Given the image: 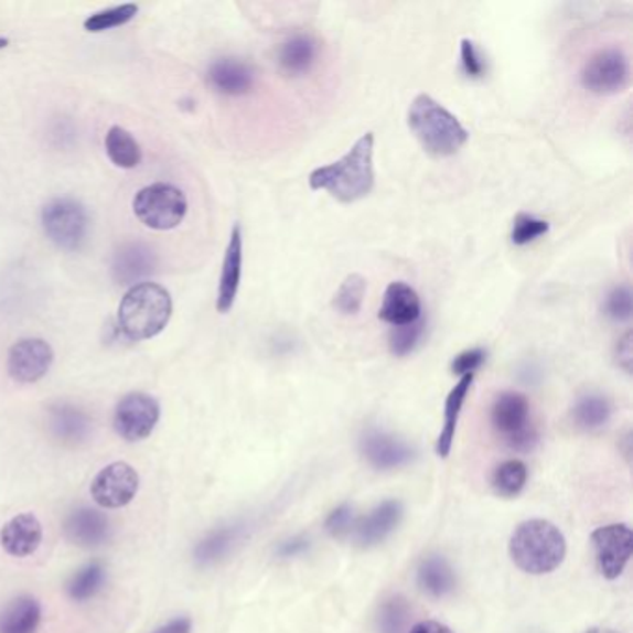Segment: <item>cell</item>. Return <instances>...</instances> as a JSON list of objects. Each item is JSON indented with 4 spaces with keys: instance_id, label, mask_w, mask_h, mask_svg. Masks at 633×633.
Here are the masks:
<instances>
[{
    "instance_id": "cell-39",
    "label": "cell",
    "mask_w": 633,
    "mask_h": 633,
    "mask_svg": "<svg viewBox=\"0 0 633 633\" xmlns=\"http://www.w3.org/2000/svg\"><path fill=\"white\" fill-rule=\"evenodd\" d=\"M353 526H355V521H353V509L352 505H341L328 516L325 521V529L333 537H342V535L350 534L353 532Z\"/></svg>"
},
{
    "instance_id": "cell-17",
    "label": "cell",
    "mask_w": 633,
    "mask_h": 633,
    "mask_svg": "<svg viewBox=\"0 0 633 633\" xmlns=\"http://www.w3.org/2000/svg\"><path fill=\"white\" fill-rule=\"evenodd\" d=\"M43 528L34 513H21L0 529V545L8 556L29 557L42 545Z\"/></svg>"
},
{
    "instance_id": "cell-35",
    "label": "cell",
    "mask_w": 633,
    "mask_h": 633,
    "mask_svg": "<svg viewBox=\"0 0 633 633\" xmlns=\"http://www.w3.org/2000/svg\"><path fill=\"white\" fill-rule=\"evenodd\" d=\"M411 616V610L404 599H390L382 605L379 611V630L382 633H404L407 622Z\"/></svg>"
},
{
    "instance_id": "cell-25",
    "label": "cell",
    "mask_w": 633,
    "mask_h": 633,
    "mask_svg": "<svg viewBox=\"0 0 633 633\" xmlns=\"http://www.w3.org/2000/svg\"><path fill=\"white\" fill-rule=\"evenodd\" d=\"M455 572L442 556H429L418 567V586L433 599H444L455 589Z\"/></svg>"
},
{
    "instance_id": "cell-5",
    "label": "cell",
    "mask_w": 633,
    "mask_h": 633,
    "mask_svg": "<svg viewBox=\"0 0 633 633\" xmlns=\"http://www.w3.org/2000/svg\"><path fill=\"white\" fill-rule=\"evenodd\" d=\"M132 208L136 217L149 229L171 230L184 222L189 212V201L184 192L173 184L157 182L136 194Z\"/></svg>"
},
{
    "instance_id": "cell-11",
    "label": "cell",
    "mask_w": 633,
    "mask_h": 633,
    "mask_svg": "<svg viewBox=\"0 0 633 633\" xmlns=\"http://www.w3.org/2000/svg\"><path fill=\"white\" fill-rule=\"evenodd\" d=\"M591 543L602 576L605 580H616L632 557V529L626 524H608L592 532Z\"/></svg>"
},
{
    "instance_id": "cell-30",
    "label": "cell",
    "mask_w": 633,
    "mask_h": 633,
    "mask_svg": "<svg viewBox=\"0 0 633 633\" xmlns=\"http://www.w3.org/2000/svg\"><path fill=\"white\" fill-rule=\"evenodd\" d=\"M238 535H240V529L236 528V526L216 529L205 540H201L197 548H195L197 561L208 565L222 559L223 556H227L233 545L238 540Z\"/></svg>"
},
{
    "instance_id": "cell-24",
    "label": "cell",
    "mask_w": 633,
    "mask_h": 633,
    "mask_svg": "<svg viewBox=\"0 0 633 633\" xmlns=\"http://www.w3.org/2000/svg\"><path fill=\"white\" fill-rule=\"evenodd\" d=\"M42 624V605L32 597H19L0 613V633H35Z\"/></svg>"
},
{
    "instance_id": "cell-31",
    "label": "cell",
    "mask_w": 633,
    "mask_h": 633,
    "mask_svg": "<svg viewBox=\"0 0 633 633\" xmlns=\"http://www.w3.org/2000/svg\"><path fill=\"white\" fill-rule=\"evenodd\" d=\"M138 12H140V8H138V4H132V2H127V4H121V7L106 8V10H100V12L89 15L84 21V29L92 32V34H100V32L119 29V26L130 23L138 15Z\"/></svg>"
},
{
    "instance_id": "cell-40",
    "label": "cell",
    "mask_w": 633,
    "mask_h": 633,
    "mask_svg": "<svg viewBox=\"0 0 633 633\" xmlns=\"http://www.w3.org/2000/svg\"><path fill=\"white\" fill-rule=\"evenodd\" d=\"M616 361H619V366H622L630 374V369H632V333L630 331L619 341Z\"/></svg>"
},
{
    "instance_id": "cell-20",
    "label": "cell",
    "mask_w": 633,
    "mask_h": 633,
    "mask_svg": "<svg viewBox=\"0 0 633 633\" xmlns=\"http://www.w3.org/2000/svg\"><path fill=\"white\" fill-rule=\"evenodd\" d=\"M64 532L73 545L92 548L103 545L108 539L110 523L99 511L81 507L65 518Z\"/></svg>"
},
{
    "instance_id": "cell-9",
    "label": "cell",
    "mask_w": 633,
    "mask_h": 633,
    "mask_svg": "<svg viewBox=\"0 0 633 633\" xmlns=\"http://www.w3.org/2000/svg\"><path fill=\"white\" fill-rule=\"evenodd\" d=\"M159 420V401L143 393L127 394L114 411V429L127 442H140L151 437Z\"/></svg>"
},
{
    "instance_id": "cell-3",
    "label": "cell",
    "mask_w": 633,
    "mask_h": 633,
    "mask_svg": "<svg viewBox=\"0 0 633 633\" xmlns=\"http://www.w3.org/2000/svg\"><path fill=\"white\" fill-rule=\"evenodd\" d=\"M173 312V301L164 287L157 282H140L130 287L119 303L118 325L130 341H149L164 331Z\"/></svg>"
},
{
    "instance_id": "cell-32",
    "label": "cell",
    "mask_w": 633,
    "mask_h": 633,
    "mask_svg": "<svg viewBox=\"0 0 633 633\" xmlns=\"http://www.w3.org/2000/svg\"><path fill=\"white\" fill-rule=\"evenodd\" d=\"M364 293H366V281L363 276L352 273L342 281L333 298V307L341 314L353 316L363 307Z\"/></svg>"
},
{
    "instance_id": "cell-6",
    "label": "cell",
    "mask_w": 633,
    "mask_h": 633,
    "mask_svg": "<svg viewBox=\"0 0 633 633\" xmlns=\"http://www.w3.org/2000/svg\"><path fill=\"white\" fill-rule=\"evenodd\" d=\"M42 225L49 240L64 251L83 249L89 235L86 206L71 197H58L43 206Z\"/></svg>"
},
{
    "instance_id": "cell-15",
    "label": "cell",
    "mask_w": 633,
    "mask_h": 633,
    "mask_svg": "<svg viewBox=\"0 0 633 633\" xmlns=\"http://www.w3.org/2000/svg\"><path fill=\"white\" fill-rule=\"evenodd\" d=\"M242 266H244V236L240 225H235L230 230L229 244L223 257L222 276L217 285L216 309L222 314L235 307L236 296L240 290Z\"/></svg>"
},
{
    "instance_id": "cell-10",
    "label": "cell",
    "mask_w": 633,
    "mask_h": 633,
    "mask_svg": "<svg viewBox=\"0 0 633 633\" xmlns=\"http://www.w3.org/2000/svg\"><path fill=\"white\" fill-rule=\"evenodd\" d=\"M138 491H140V475L132 464L125 461H116L105 466L95 475L89 487L95 504L105 509H119L129 505L136 498Z\"/></svg>"
},
{
    "instance_id": "cell-38",
    "label": "cell",
    "mask_w": 633,
    "mask_h": 633,
    "mask_svg": "<svg viewBox=\"0 0 633 633\" xmlns=\"http://www.w3.org/2000/svg\"><path fill=\"white\" fill-rule=\"evenodd\" d=\"M487 358V353L481 347H472V350H466V352H461L459 355L453 357L452 364H450V369L452 374H458V376H474L475 369L480 368L481 364L485 363Z\"/></svg>"
},
{
    "instance_id": "cell-18",
    "label": "cell",
    "mask_w": 633,
    "mask_h": 633,
    "mask_svg": "<svg viewBox=\"0 0 633 633\" xmlns=\"http://www.w3.org/2000/svg\"><path fill=\"white\" fill-rule=\"evenodd\" d=\"M379 318L393 328L418 322L422 318V301L417 290L404 281L390 282L385 290Z\"/></svg>"
},
{
    "instance_id": "cell-22",
    "label": "cell",
    "mask_w": 633,
    "mask_h": 633,
    "mask_svg": "<svg viewBox=\"0 0 633 633\" xmlns=\"http://www.w3.org/2000/svg\"><path fill=\"white\" fill-rule=\"evenodd\" d=\"M49 426L54 437L67 444H77L89 433L88 415L71 404L53 405L49 412Z\"/></svg>"
},
{
    "instance_id": "cell-16",
    "label": "cell",
    "mask_w": 633,
    "mask_h": 633,
    "mask_svg": "<svg viewBox=\"0 0 633 633\" xmlns=\"http://www.w3.org/2000/svg\"><path fill=\"white\" fill-rule=\"evenodd\" d=\"M404 518V505L398 500H387L369 511L353 526V537L357 545L369 548L379 545L398 528Z\"/></svg>"
},
{
    "instance_id": "cell-29",
    "label": "cell",
    "mask_w": 633,
    "mask_h": 633,
    "mask_svg": "<svg viewBox=\"0 0 633 633\" xmlns=\"http://www.w3.org/2000/svg\"><path fill=\"white\" fill-rule=\"evenodd\" d=\"M106 572L100 564H89L78 570L67 583V594L75 602H86L94 599L95 594L103 589Z\"/></svg>"
},
{
    "instance_id": "cell-7",
    "label": "cell",
    "mask_w": 633,
    "mask_h": 633,
    "mask_svg": "<svg viewBox=\"0 0 633 633\" xmlns=\"http://www.w3.org/2000/svg\"><path fill=\"white\" fill-rule=\"evenodd\" d=\"M491 422L496 433L502 437L505 444L518 450L529 452L537 444V429L532 423L529 401L521 393H502L494 399Z\"/></svg>"
},
{
    "instance_id": "cell-13",
    "label": "cell",
    "mask_w": 633,
    "mask_h": 633,
    "mask_svg": "<svg viewBox=\"0 0 633 633\" xmlns=\"http://www.w3.org/2000/svg\"><path fill=\"white\" fill-rule=\"evenodd\" d=\"M361 452L374 469H401L415 459V450L404 439L382 429H368L361 439Z\"/></svg>"
},
{
    "instance_id": "cell-45",
    "label": "cell",
    "mask_w": 633,
    "mask_h": 633,
    "mask_svg": "<svg viewBox=\"0 0 633 633\" xmlns=\"http://www.w3.org/2000/svg\"><path fill=\"white\" fill-rule=\"evenodd\" d=\"M8 40L7 37H0V51H2V49H7L8 47Z\"/></svg>"
},
{
    "instance_id": "cell-33",
    "label": "cell",
    "mask_w": 633,
    "mask_h": 633,
    "mask_svg": "<svg viewBox=\"0 0 633 633\" xmlns=\"http://www.w3.org/2000/svg\"><path fill=\"white\" fill-rule=\"evenodd\" d=\"M548 230H550V223L546 219L521 212V214H516L515 222H513L511 242L515 246H528L540 236L548 235Z\"/></svg>"
},
{
    "instance_id": "cell-1",
    "label": "cell",
    "mask_w": 633,
    "mask_h": 633,
    "mask_svg": "<svg viewBox=\"0 0 633 633\" xmlns=\"http://www.w3.org/2000/svg\"><path fill=\"white\" fill-rule=\"evenodd\" d=\"M374 132L361 136L341 160L316 168L309 175L312 190H325L341 203L363 200L374 190Z\"/></svg>"
},
{
    "instance_id": "cell-4",
    "label": "cell",
    "mask_w": 633,
    "mask_h": 633,
    "mask_svg": "<svg viewBox=\"0 0 633 633\" xmlns=\"http://www.w3.org/2000/svg\"><path fill=\"white\" fill-rule=\"evenodd\" d=\"M511 559L528 575L554 572L567 556V540L561 529L548 521H526L513 532L509 540Z\"/></svg>"
},
{
    "instance_id": "cell-26",
    "label": "cell",
    "mask_w": 633,
    "mask_h": 633,
    "mask_svg": "<svg viewBox=\"0 0 633 633\" xmlns=\"http://www.w3.org/2000/svg\"><path fill=\"white\" fill-rule=\"evenodd\" d=\"M106 154L121 170H135L141 162V147L124 127H111L105 138Z\"/></svg>"
},
{
    "instance_id": "cell-43",
    "label": "cell",
    "mask_w": 633,
    "mask_h": 633,
    "mask_svg": "<svg viewBox=\"0 0 633 633\" xmlns=\"http://www.w3.org/2000/svg\"><path fill=\"white\" fill-rule=\"evenodd\" d=\"M409 633H453L450 627L440 624L437 621H422L417 622L415 626L409 630Z\"/></svg>"
},
{
    "instance_id": "cell-37",
    "label": "cell",
    "mask_w": 633,
    "mask_h": 633,
    "mask_svg": "<svg viewBox=\"0 0 633 633\" xmlns=\"http://www.w3.org/2000/svg\"><path fill=\"white\" fill-rule=\"evenodd\" d=\"M461 65H463L464 75L469 78H481L487 73V62L483 58L474 40L470 37H464L461 42Z\"/></svg>"
},
{
    "instance_id": "cell-19",
    "label": "cell",
    "mask_w": 633,
    "mask_h": 633,
    "mask_svg": "<svg viewBox=\"0 0 633 633\" xmlns=\"http://www.w3.org/2000/svg\"><path fill=\"white\" fill-rule=\"evenodd\" d=\"M208 84L217 94L227 97H242L255 86V73L251 67L238 58H219L208 67Z\"/></svg>"
},
{
    "instance_id": "cell-14",
    "label": "cell",
    "mask_w": 633,
    "mask_h": 633,
    "mask_svg": "<svg viewBox=\"0 0 633 633\" xmlns=\"http://www.w3.org/2000/svg\"><path fill=\"white\" fill-rule=\"evenodd\" d=\"M157 270V255L141 242H127L119 247L111 262V276L121 287H136L146 282Z\"/></svg>"
},
{
    "instance_id": "cell-34",
    "label": "cell",
    "mask_w": 633,
    "mask_h": 633,
    "mask_svg": "<svg viewBox=\"0 0 633 633\" xmlns=\"http://www.w3.org/2000/svg\"><path fill=\"white\" fill-rule=\"evenodd\" d=\"M423 325L426 323L420 318L418 322L393 328V331L388 334V347H390V353H393L394 357H407L409 353L415 352V347L418 346V342L422 339Z\"/></svg>"
},
{
    "instance_id": "cell-44",
    "label": "cell",
    "mask_w": 633,
    "mask_h": 633,
    "mask_svg": "<svg viewBox=\"0 0 633 633\" xmlns=\"http://www.w3.org/2000/svg\"><path fill=\"white\" fill-rule=\"evenodd\" d=\"M587 633H619V632H613V630H600V627H597V630H591V632Z\"/></svg>"
},
{
    "instance_id": "cell-36",
    "label": "cell",
    "mask_w": 633,
    "mask_h": 633,
    "mask_svg": "<svg viewBox=\"0 0 633 633\" xmlns=\"http://www.w3.org/2000/svg\"><path fill=\"white\" fill-rule=\"evenodd\" d=\"M604 314L611 322H627L632 318V290L627 285L613 288L604 301Z\"/></svg>"
},
{
    "instance_id": "cell-21",
    "label": "cell",
    "mask_w": 633,
    "mask_h": 633,
    "mask_svg": "<svg viewBox=\"0 0 633 633\" xmlns=\"http://www.w3.org/2000/svg\"><path fill=\"white\" fill-rule=\"evenodd\" d=\"M474 383V376H463L459 379L458 385L450 390L444 404V426L440 431L439 439H437V455L446 459L452 452L453 439H455V431H458L459 417L463 411L464 399L469 396L470 388Z\"/></svg>"
},
{
    "instance_id": "cell-8",
    "label": "cell",
    "mask_w": 633,
    "mask_h": 633,
    "mask_svg": "<svg viewBox=\"0 0 633 633\" xmlns=\"http://www.w3.org/2000/svg\"><path fill=\"white\" fill-rule=\"evenodd\" d=\"M581 86L597 95L619 94L630 84V62L621 49H602L587 60L580 75Z\"/></svg>"
},
{
    "instance_id": "cell-23",
    "label": "cell",
    "mask_w": 633,
    "mask_h": 633,
    "mask_svg": "<svg viewBox=\"0 0 633 633\" xmlns=\"http://www.w3.org/2000/svg\"><path fill=\"white\" fill-rule=\"evenodd\" d=\"M318 43L311 35L298 34L288 37L279 49V65L290 77H301L316 64Z\"/></svg>"
},
{
    "instance_id": "cell-12",
    "label": "cell",
    "mask_w": 633,
    "mask_h": 633,
    "mask_svg": "<svg viewBox=\"0 0 633 633\" xmlns=\"http://www.w3.org/2000/svg\"><path fill=\"white\" fill-rule=\"evenodd\" d=\"M54 363L53 347L42 339H23L8 352V374L13 382L32 385L47 376Z\"/></svg>"
},
{
    "instance_id": "cell-27",
    "label": "cell",
    "mask_w": 633,
    "mask_h": 633,
    "mask_svg": "<svg viewBox=\"0 0 633 633\" xmlns=\"http://www.w3.org/2000/svg\"><path fill=\"white\" fill-rule=\"evenodd\" d=\"M611 417V405L604 396L600 394H586L583 398L578 399L572 411L576 426L586 431H594L608 423Z\"/></svg>"
},
{
    "instance_id": "cell-28",
    "label": "cell",
    "mask_w": 633,
    "mask_h": 633,
    "mask_svg": "<svg viewBox=\"0 0 633 633\" xmlns=\"http://www.w3.org/2000/svg\"><path fill=\"white\" fill-rule=\"evenodd\" d=\"M528 481V469L523 461L518 459H509L505 463L500 464L498 469L494 470L493 487L496 494L504 496V498H513L516 494L523 493Z\"/></svg>"
},
{
    "instance_id": "cell-42",
    "label": "cell",
    "mask_w": 633,
    "mask_h": 633,
    "mask_svg": "<svg viewBox=\"0 0 633 633\" xmlns=\"http://www.w3.org/2000/svg\"><path fill=\"white\" fill-rule=\"evenodd\" d=\"M307 548H309V540L290 539L287 540V543H282L281 548H279V554H281L282 557L300 556Z\"/></svg>"
},
{
    "instance_id": "cell-2",
    "label": "cell",
    "mask_w": 633,
    "mask_h": 633,
    "mask_svg": "<svg viewBox=\"0 0 633 633\" xmlns=\"http://www.w3.org/2000/svg\"><path fill=\"white\" fill-rule=\"evenodd\" d=\"M407 125L420 146L439 159L458 153L469 140V130L461 121L428 94L415 97L407 111Z\"/></svg>"
},
{
    "instance_id": "cell-41",
    "label": "cell",
    "mask_w": 633,
    "mask_h": 633,
    "mask_svg": "<svg viewBox=\"0 0 633 633\" xmlns=\"http://www.w3.org/2000/svg\"><path fill=\"white\" fill-rule=\"evenodd\" d=\"M192 632V619L189 616H179V619H173V621L168 622L165 626L159 627L157 632L153 633H190Z\"/></svg>"
}]
</instances>
